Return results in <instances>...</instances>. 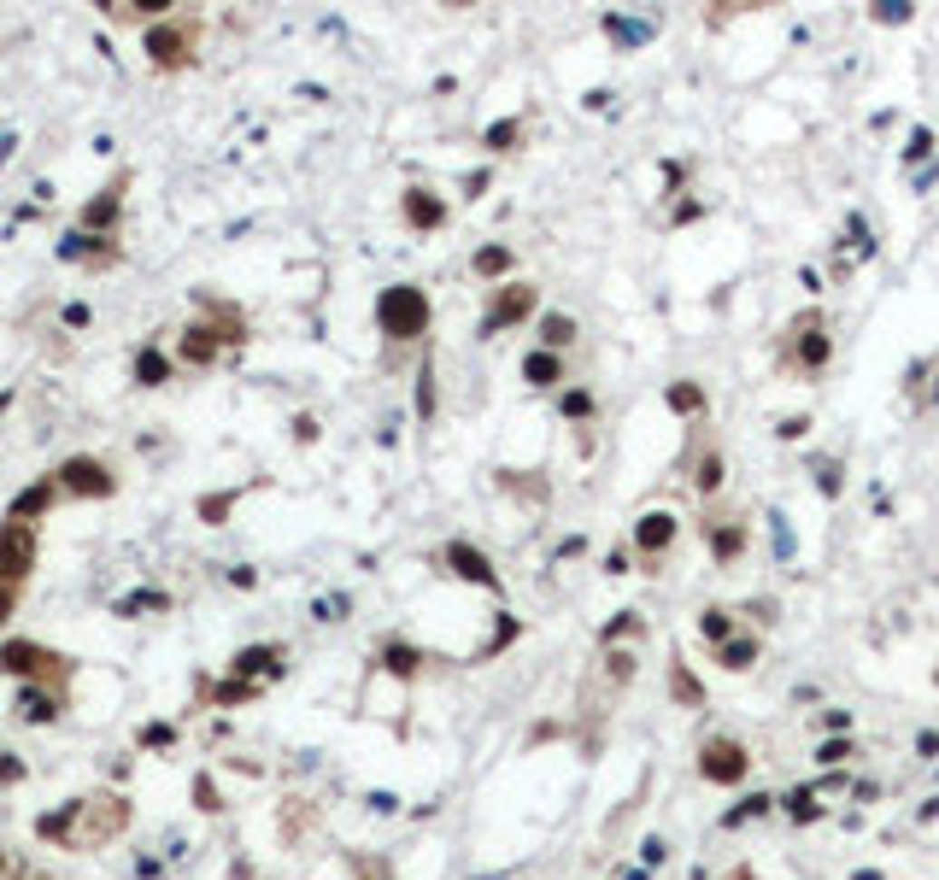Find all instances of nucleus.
<instances>
[{
  "label": "nucleus",
  "mask_w": 939,
  "mask_h": 880,
  "mask_svg": "<svg viewBox=\"0 0 939 880\" xmlns=\"http://www.w3.org/2000/svg\"><path fill=\"white\" fill-rule=\"evenodd\" d=\"M535 305H540V294L528 288V282H505V288H493V305H488V317H481V334H499V329L523 324Z\"/></svg>",
  "instance_id": "nucleus-9"
},
{
  "label": "nucleus",
  "mask_w": 939,
  "mask_h": 880,
  "mask_svg": "<svg viewBox=\"0 0 939 880\" xmlns=\"http://www.w3.org/2000/svg\"><path fill=\"white\" fill-rule=\"evenodd\" d=\"M353 875H358V880H393V875H388V863H376V857H358V863H353Z\"/></svg>",
  "instance_id": "nucleus-30"
},
{
  "label": "nucleus",
  "mask_w": 939,
  "mask_h": 880,
  "mask_svg": "<svg viewBox=\"0 0 939 880\" xmlns=\"http://www.w3.org/2000/svg\"><path fill=\"white\" fill-rule=\"evenodd\" d=\"M123 189H130V170H118L112 182H106L101 194H94L89 206H82V235H112L118 229V212H123Z\"/></svg>",
  "instance_id": "nucleus-10"
},
{
  "label": "nucleus",
  "mask_w": 939,
  "mask_h": 880,
  "mask_svg": "<svg viewBox=\"0 0 939 880\" xmlns=\"http://www.w3.org/2000/svg\"><path fill=\"white\" fill-rule=\"evenodd\" d=\"M587 405H593L587 393H564V417H587Z\"/></svg>",
  "instance_id": "nucleus-33"
},
{
  "label": "nucleus",
  "mask_w": 939,
  "mask_h": 880,
  "mask_svg": "<svg viewBox=\"0 0 939 880\" xmlns=\"http://www.w3.org/2000/svg\"><path fill=\"white\" fill-rule=\"evenodd\" d=\"M751 658H758V640H728L722 646V669H734V675L751 669Z\"/></svg>",
  "instance_id": "nucleus-23"
},
{
  "label": "nucleus",
  "mask_w": 939,
  "mask_h": 880,
  "mask_svg": "<svg viewBox=\"0 0 939 880\" xmlns=\"http://www.w3.org/2000/svg\"><path fill=\"white\" fill-rule=\"evenodd\" d=\"M699 775L716 780V787H740V780L751 775L746 746H740V740H728V734H711V740L699 746Z\"/></svg>",
  "instance_id": "nucleus-8"
},
{
  "label": "nucleus",
  "mask_w": 939,
  "mask_h": 880,
  "mask_svg": "<svg viewBox=\"0 0 939 880\" xmlns=\"http://www.w3.org/2000/svg\"><path fill=\"white\" fill-rule=\"evenodd\" d=\"M523 376L535 382V388H552V382H558V353H528L523 358Z\"/></svg>",
  "instance_id": "nucleus-22"
},
{
  "label": "nucleus",
  "mask_w": 939,
  "mask_h": 880,
  "mask_svg": "<svg viewBox=\"0 0 939 880\" xmlns=\"http://www.w3.org/2000/svg\"><path fill=\"white\" fill-rule=\"evenodd\" d=\"M135 382H141V388H159V382H165V358H159L153 346L135 358Z\"/></svg>",
  "instance_id": "nucleus-24"
},
{
  "label": "nucleus",
  "mask_w": 939,
  "mask_h": 880,
  "mask_svg": "<svg viewBox=\"0 0 939 880\" xmlns=\"http://www.w3.org/2000/svg\"><path fill=\"white\" fill-rule=\"evenodd\" d=\"M846 758H851L846 740H828V746H822V763H846Z\"/></svg>",
  "instance_id": "nucleus-34"
},
{
  "label": "nucleus",
  "mask_w": 939,
  "mask_h": 880,
  "mask_svg": "<svg viewBox=\"0 0 939 880\" xmlns=\"http://www.w3.org/2000/svg\"><path fill=\"white\" fill-rule=\"evenodd\" d=\"M540 341H547V353H564V346L576 341V324L564 312H547V317H540Z\"/></svg>",
  "instance_id": "nucleus-21"
},
{
  "label": "nucleus",
  "mask_w": 939,
  "mask_h": 880,
  "mask_svg": "<svg viewBox=\"0 0 939 880\" xmlns=\"http://www.w3.org/2000/svg\"><path fill=\"white\" fill-rule=\"evenodd\" d=\"M787 810H793V816H799V822H810V816H817V798H810V792H805V787H799V792H793V798H787Z\"/></svg>",
  "instance_id": "nucleus-31"
},
{
  "label": "nucleus",
  "mask_w": 939,
  "mask_h": 880,
  "mask_svg": "<svg viewBox=\"0 0 939 880\" xmlns=\"http://www.w3.org/2000/svg\"><path fill=\"white\" fill-rule=\"evenodd\" d=\"M147 59H153V71H189L194 59H200V18L194 12H170V18H159L153 30H147Z\"/></svg>",
  "instance_id": "nucleus-5"
},
{
  "label": "nucleus",
  "mask_w": 939,
  "mask_h": 880,
  "mask_svg": "<svg viewBox=\"0 0 939 880\" xmlns=\"http://www.w3.org/2000/svg\"><path fill=\"white\" fill-rule=\"evenodd\" d=\"M247 341V317H241V305H229V300H212L206 294L200 300V317H194L189 329H182V341H177V353H182V364L189 370H206L224 346H241Z\"/></svg>",
  "instance_id": "nucleus-2"
},
{
  "label": "nucleus",
  "mask_w": 939,
  "mask_h": 880,
  "mask_svg": "<svg viewBox=\"0 0 939 880\" xmlns=\"http://www.w3.org/2000/svg\"><path fill=\"white\" fill-rule=\"evenodd\" d=\"M758 810H770V798H746L740 810H728V822H746V816H758Z\"/></svg>",
  "instance_id": "nucleus-32"
},
{
  "label": "nucleus",
  "mask_w": 939,
  "mask_h": 880,
  "mask_svg": "<svg viewBox=\"0 0 939 880\" xmlns=\"http://www.w3.org/2000/svg\"><path fill=\"white\" fill-rule=\"evenodd\" d=\"M123 827H130V798L123 792H82L59 816H42L35 834L65 846V851H101V846H112Z\"/></svg>",
  "instance_id": "nucleus-1"
},
{
  "label": "nucleus",
  "mask_w": 939,
  "mask_h": 880,
  "mask_svg": "<svg viewBox=\"0 0 939 880\" xmlns=\"http://www.w3.org/2000/svg\"><path fill=\"white\" fill-rule=\"evenodd\" d=\"M728 880H758V875H751V869H734V875H728Z\"/></svg>",
  "instance_id": "nucleus-36"
},
{
  "label": "nucleus",
  "mask_w": 939,
  "mask_h": 880,
  "mask_svg": "<svg viewBox=\"0 0 939 880\" xmlns=\"http://www.w3.org/2000/svg\"><path fill=\"white\" fill-rule=\"evenodd\" d=\"M276 669H282V652L276 646H253V652L235 658V675H276Z\"/></svg>",
  "instance_id": "nucleus-19"
},
{
  "label": "nucleus",
  "mask_w": 939,
  "mask_h": 880,
  "mask_svg": "<svg viewBox=\"0 0 939 880\" xmlns=\"http://www.w3.org/2000/svg\"><path fill=\"white\" fill-rule=\"evenodd\" d=\"M59 711H65V692H53V687H24L18 692V716H24V722H53Z\"/></svg>",
  "instance_id": "nucleus-16"
},
{
  "label": "nucleus",
  "mask_w": 939,
  "mask_h": 880,
  "mask_svg": "<svg viewBox=\"0 0 939 880\" xmlns=\"http://www.w3.org/2000/svg\"><path fill=\"white\" fill-rule=\"evenodd\" d=\"M53 476H59V488H65V499H112V493H118L112 464H106V458H94V452L65 458Z\"/></svg>",
  "instance_id": "nucleus-7"
},
{
  "label": "nucleus",
  "mask_w": 939,
  "mask_h": 880,
  "mask_svg": "<svg viewBox=\"0 0 939 880\" xmlns=\"http://www.w3.org/2000/svg\"><path fill=\"white\" fill-rule=\"evenodd\" d=\"M382 663H388L393 675H417V652H405V646H388V652H382Z\"/></svg>",
  "instance_id": "nucleus-29"
},
{
  "label": "nucleus",
  "mask_w": 939,
  "mask_h": 880,
  "mask_svg": "<svg viewBox=\"0 0 939 880\" xmlns=\"http://www.w3.org/2000/svg\"><path fill=\"white\" fill-rule=\"evenodd\" d=\"M447 564L459 569L464 581H481V587H499V575H493L488 552H476V546H470V540H452V546H447Z\"/></svg>",
  "instance_id": "nucleus-14"
},
{
  "label": "nucleus",
  "mask_w": 939,
  "mask_h": 880,
  "mask_svg": "<svg viewBox=\"0 0 939 880\" xmlns=\"http://www.w3.org/2000/svg\"><path fill=\"white\" fill-rule=\"evenodd\" d=\"M699 628H704V640H728V634H734L728 611H704V616H699Z\"/></svg>",
  "instance_id": "nucleus-28"
},
{
  "label": "nucleus",
  "mask_w": 939,
  "mask_h": 880,
  "mask_svg": "<svg viewBox=\"0 0 939 880\" xmlns=\"http://www.w3.org/2000/svg\"><path fill=\"white\" fill-rule=\"evenodd\" d=\"M675 528H682V523H675V511H646V517L634 523V546L646 552V557H658V552L675 540Z\"/></svg>",
  "instance_id": "nucleus-12"
},
{
  "label": "nucleus",
  "mask_w": 939,
  "mask_h": 880,
  "mask_svg": "<svg viewBox=\"0 0 939 880\" xmlns=\"http://www.w3.org/2000/svg\"><path fill=\"white\" fill-rule=\"evenodd\" d=\"M170 12H177L170 0H112V6H106V18H112V24H147V30H153V24L170 18Z\"/></svg>",
  "instance_id": "nucleus-15"
},
{
  "label": "nucleus",
  "mask_w": 939,
  "mask_h": 880,
  "mask_svg": "<svg viewBox=\"0 0 939 880\" xmlns=\"http://www.w3.org/2000/svg\"><path fill=\"white\" fill-rule=\"evenodd\" d=\"M670 687H675V699H682V704H699V699H704L699 681L687 675V663H670Z\"/></svg>",
  "instance_id": "nucleus-26"
},
{
  "label": "nucleus",
  "mask_w": 939,
  "mask_h": 880,
  "mask_svg": "<svg viewBox=\"0 0 939 880\" xmlns=\"http://www.w3.org/2000/svg\"><path fill=\"white\" fill-rule=\"evenodd\" d=\"M35 552H42L35 523L6 517V523H0V623L18 611V593H24V581H30V569H35Z\"/></svg>",
  "instance_id": "nucleus-3"
},
{
  "label": "nucleus",
  "mask_w": 939,
  "mask_h": 880,
  "mask_svg": "<svg viewBox=\"0 0 939 880\" xmlns=\"http://www.w3.org/2000/svg\"><path fill=\"white\" fill-rule=\"evenodd\" d=\"M704 540H711V552L716 557H740V552H746V528H740V523H722V528H704Z\"/></svg>",
  "instance_id": "nucleus-20"
},
{
  "label": "nucleus",
  "mask_w": 939,
  "mask_h": 880,
  "mask_svg": "<svg viewBox=\"0 0 939 880\" xmlns=\"http://www.w3.org/2000/svg\"><path fill=\"white\" fill-rule=\"evenodd\" d=\"M12 875V857H6V846H0V880H6Z\"/></svg>",
  "instance_id": "nucleus-35"
},
{
  "label": "nucleus",
  "mask_w": 939,
  "mask_h": 880,
  "mask_svg": "<svg viewBox=\"0 0 939 880\" xmlns=\"http://www.w3.org/2000/svg\"><path fill=\"white\" fill-rule=\"evenodd\" d=\"M400 212H405L411 229H440V223H447V206H440L429 189H405L400 194Z\"/></svg>",
  "instance_id": "nucleus-13"
},
{
  "label": "nucleus",
  "mask_w": 939,
  "mask_h": 880,
  "mask_svg": "<svg viewBox=\"0 0 939 880\" xmlns=\"http://www.w3.org/2000/svg\"><path fill=\"white\" fill-rule=\"evenodd\" d=\"M59 499H65L59 476H42V481H30V488H24L18 499H12V511H6V517H18V523H35V517H47Z\"/></svg>",
  "instance_id": "nucleus-11"
},
{
  "label": "nucleus",
  "mask_w": 939,
  "mask_h": 880,
  "mask_svg": "<svg viewBox=\"0 0 939 880\" xmlns=\"http://www.w3.org/2000/svg\"><path fill=\"white\" fill-rule=\"evenodd\" d=\"M0 675H18V681H30V687L65 692L71 675H77V663H71L65 652L35 646V640H6V646H0Z\"/></svg>",
  "instance_id": "nucleus-4"
},
{
  "label": "nucleus",
  "mask_w": 939,
  "mask_h": 880,
  "mask_svg": "<svg viewBox=\"0 0 939 880\" xmlns=\"http://www.w3.org/2000/svg\"><path fill=\"white\" fill-rule=\"evenodd\" d=\"M376 317H382V334H388V341H417V334H429V294L411 288V282H400V288H388L376 300Z\"/></svg>",
  "instance_id": "nucleus-6"
},
{
  "label": "nucleus",
  "mask_w": 939,
  "mask_h": 880,
  "mask_svg": "<svg viewBox=\"0 0 939 880\" xmlns=\"http://www.w3.org/2000/svg\"><path fill=\"white\" fill-rule=\"evenodd\" d=\"M693 488H699V493H716V488H722V452H716L711 440L693 446Z\"/></svg>",
  "instance_id": "nucleus-17"
},
{
  "label": "nucleus",
  "mask_w": 939,
  "mask_h": 880,
  "mask_svg": "<svg viewBox=\"0 0 939 880\" xmlns=\"http://www.w3.org/2000/svg\"><path fill=\"white\" fill-rule=\"evenodd\" d=\"M817 329H822V324H817V312H810L805 324H799V358H805L810 370H822V364H828V334H817Z\"/></svg>",
  "instance_id": "nucleus-18"
},
{
  "label": "nucleus",
  "mask_w": 939,
  "mask_h": 880,
  "mask_svg": "<svg viewBox=\"0 0 939 880\" xmlns=\"http://www.w3.org/2000/svg\"><path fill=\"white\" fill-rule=\"evenodd\" d=\"M476 270H481V276H499V270H511V253H505V247H481Z\"/></svg>",
  "instance_id": "nucleus-27"
},
{
  "label": "nucleus",
  "mask_w": 939,
  "mask_h": 880,
  "mask_svg": "<svg viewBox=\"0 0 939 880\" xmlns=\"http://www.w3.org/2000/svg\"><path fill=\"white\" fill-rule=\"evenodd\" d=\"M670 411H704V388H693V382H675V388H670Z\"/></svg>",
  "instance_id": "nucleus-25"
}]
</instances>
